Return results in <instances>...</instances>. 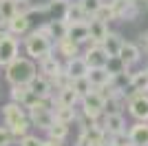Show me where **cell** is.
Segmentation results:
<instances>
[{
    "instance_id": "6da1fadb",
    "label": "cell",
    "mask_w": 148,
    "mask_h": 146,
    "mask_svg": "<svg viewBox=\"0 0 148 146\" xmlns=\"http://www.w3.org/2000/svg\"><path fill=\"white\" fill-rule=\"evenodd\" d=\"M38 73L36 60L29 58V55H18L13 62H9L5 67V80L9 84H29L33 75Z\"/></svg>"
},
{
    "instance_id": "7a4b0ae2",
    "label": "cell",
    "mask_w": 148,
    "mask_h": 146,
    "mask_svg": "<svg viewBox=\"0 0 148 146\" xmlns=\"http://www.w3.org/2000/svg\"><path fill=\"white\" fill-rule=\"evenodd\" d=\"M25 51L29 58H33V60H40V58H44L47 53H51L53 51V40H49V38H44L40 31H31L29 36L25 38Z\"/></svg>"
},
{
    "instance_id": "3957f363",
    "label": "cell",
    "mask_w": 148,
    "mask_h": 146,
    "mask_svg": "<svg viewBox=\"0 0 148 146\" xmlns=\"http://www.w3.org/2000/svg\"><path fill=\"white\" fill-rule=\"evenodd\" d=\"M80 106H82V115H88V117H102L104 115V109H106V97L97 91V89H93L88 95H84L80 100Z\"/></svg>"
},
{
    "instance_id": "277c9868",
    "label": "cell",
    "mask_w": 148,
    "mask_h": 146,
    "mask_svg": "<svg viewBox=\"0 0 148 146\" xmlns=\"http://www.w3.org/2000/svg\"><path fill=\"white\" fill-rule=\"evenodd\" d=\"M126 109L135 120L148 122V91H133L128 93Z\"/></svg>"
},
{
    "instance_id": "5b68a950",
    "label": "cell",
    "mask_w": 148,
    "mask_h": 146,
    "mask_svg": "<svg viewBox=\"0 0 148 146\" xmlns=\"http://www.w3.org/2000/svg\"><path fill=\"white\" fill-rule=\"evenodd\" d=\"M18 51H20L18 38L13 36L11 31L2 33L0 36V67H7L9 62H13L18 58Z\"/></svg>"
},
{
    "instance_id": "8992f818",
    "label": "cell",
    "mask_w": 148,
    "mask_h": 146,
    "mask_svg": "<svg viewBox=\"0 0 148 146\" xmlns=\"http://www.w3.org/2000/svg\"><path fill=\"white\" fill-rule=\"evenodd\" d=\"M84 58H86V62H88V67L91 69H97V67H108V62H111V55L106 53V49L102 47V44H97V42H88V44H84Z\"/></svg>"
},
{
    "instance_id": "52a82bcc",
    "label": "cell",
    "mask_w": 148,
    "mask_h": 146,
    "mask_svg": "<svg viewBox=\"0 0 148 146\" xmlns=\"http://www.w3.org/2000/svg\"><path fill=\"white\" fill-rule=\"evenodd\" d=\"M29 91L31 93H36L38 97H44V100H53V95H56V86H53V82H51L47 75H33V80L29 82Z\"/></svg>"
},
{
    "instance_id": "ba28073f",
    "label": "cell",
    "mask_w": 148,
    "mask_h": 146,
    "mask_svg": "<svg viewBox=\"0 0 148 146\" xmlns=\"http://www.w3.org/2000/svg\"><path fill=\"white\" fill-rule=\"evenodd\" d=\"M99 124L108 135H117L126 131V120H124L122 113H104L99 117Z\"/></svg>"
},
{
    "instance_id": "9c48e42d",
    "label": "cell",
    "mask_w": 148,
    "mask_h": 146,
    "mask_svg": "<svg viewBox=\"0 0 148 146\" xmlns=\"http://www.w3.org/2000/svg\"><path fill=\"white\" fill-rule=\"evenodd\" d=\"M38 67H40V73H42V75H47L49 80H53L58 73L64 71L62 62L58 60V55L53 53V51H51V53H47L44 58H40V60H38Z\"/></svg>"
},
{
    "instance_id": "30bf717a",
    "label": "cell",
    "mask_w": 148,
    "mask_h": 146,
    "mask_svg": "<svg viewBox=\"0 0 148 146\" xmlns=\"http://www.w3.org/2000/svg\"><path fill=\"white\" fill-rule=\"evenodd\" d=\"M53 51L58 55H62L64 60H71L75 55H82V44L71 40V38H62V40H56L53 42Z\"/></svg>"
},
{
    "instance_id": "8fae6325",
    "label": "cell",
    "mask_w": 148,
    "mask_h": 146,
    "mask_svg": "<svg viewBox=\"0 0 148 146\" xmlns=\"http://www.w3.org/2000/svg\"><path fill=\"white\" fill-rule=\"evenodd\" d=\"M64 71L71 75V80H80V78H86V75H88L91 67H88V62H86V58H84V55H75V58L66 60Z\"/></svg>"
},
{
    "instance_id": "7c38bea8",
    "label": "cell",
    "mask_w": 148,
    "mask_h": 146,
    "mask_svg": "<svg viewBox=\"0 0 148 146\" xmlns=\"http://www.w3.org/2000/svg\"><path fill=\"white\" fill-rule=\"evenodd\" d=\"M29 115V111H27L25 104H20V102H7L5 106H2V120H5L7 126H11V124H16L18 120H22V117Z\"/></svg>"
},
{
    "instance_id": "4fadbf2b",
    "label": "cell",
    "mask_w": 148,
    "mask_h": 146,
    "mask_svg": "<svg viewBox=\"0 0 148 146\" xmlns=\"http://www.w3.org/2000/svg\"><path fill=\"white\" fill-rule=\"evenodd\" d=\"M62 18L66 20V22H91L93 16L84 9V5H82L80 0H71Z\"/></svg>"
},
{
    "instance_id": "5bb4252c",
    "label": "cell",
    "mask_w": 148,
    "mask_h": 146,
    "mask_svg": "<svg viewBox=\"0 0 148 146\" xmlns=\"http://www.w3.org/2000/svg\"><path fill=\"white\" fill-rule=\"evenodd\" d=\"M66 38L80 42L82 47L91 42V24L88 22H69V33Z\"/></svg>"
},
{
    "instance_id": "9a60e30c",
    "label": "cell",
    "mask_w": 148,
    "mask_h": 146,
    "mask_svg": "<svg viewBox=\"0 0 148 146\" xmlns=\"http://www.w3.org/2000/svg\"><path fill=\"white\" fill-rule=\"evenodd\" d=\"M80 93L73 89V84L64 86V89H58V93L53 95V104H64V106H77L80 104Z\"/></svg>"
},
{
    "instance_id": "2e32d148",
    "label": "cell",
    "mask_w": 148,
    "mask_h": 146,
    "mask_svg": "<svg viewBox=\"0 0 148 146\" xmlns=\"http://www.w3.org/2000/svg\"><path fill=\"white\" fill-rule=\"evenodd\" d=\"M142 55H144V51H142V47H139V44H135V42H124V44H122L119 58H122L124 64L133 67V64H137V62L142 60Z\"/></svg>"
},
{
    "instance_id": "e0dca14e",
    "label": "cell",
    "mask_w": 148,
    "mask_h": 146,
    "mask_svg": "<svg viewBox=\"0 0 148 146\" xmlns=\"http://www.w3.org/2000/svg\"><path fill=\"white\" fill-rule=\"evenodd\" d=\"M128 137L135 146H148V122L137 120L135 124L128 128Z\"/></svg>"
},
{
    "instance_id": "ac0fdd59",
    "label": "cell",
    "mask_w": 148,
    "mask_h": 146,
    "mask_svg": "<svg viewBox=\"0 0 148 146\" xmlns=\"http://www.w3.org/2000/svg\"><path fill=\"white\" fill-rule=\"evenodd\" d=\"M88 80L95 89H102V86H108L113 82V73L108 71V67H97L88 71Z\"/></svg>"
},
{
    "instance_id": "d6986e66",
    "label": "cell",
    "mask_w": 148,
    "mask_h": 146,
    "mask_svg": "<svg viewBox=\"0 0 148 146\" xmlns=\"http://www.w3.org/2000/svg\"><path fill=\"white\" fill-rule=\"evenodd\" d=\"M29 27H31V20H29V13H25V11H18L9 20V31L13 36H25L29 31Z\"/></svg>"
},
{
    "instance_id": "ffe728a7",
    "label": "cell",
    "mask_w": 148,
    "mask_h": 146,
    "mask_svg": "<svg viewBox=\"0 0 148 146\" xmlns=\"http://www.w3.org/2000/svg\"><path fill=\"white\" fill-rule=\"evenodd\" d=\"M126 42L119 33H115V31H108V36L102 40V47L106 49V53L111 55V58H115V55H119V51H122V44Z\"/></svg>"
},
{
    "instance_id": "44dd1931",
    "label": "cell",
    "mask_w": 148,
    "mask_h": 146,
    "mask_svg": "<svg viewBox=\"0 0 148 146\" xmlns=\"http://www.w3.org/2000/svg\"><path fill=\"white\" fill-rule=\"evenodd\" d=\"M53 113H56L58 122H64V124H73V122H77V111H75V106L53 104Z\"/></svg>"
},
{
    "instance_id": "7402d4cb",
    "label": "cell",
    "mask_w": 148,
    "mask_h": 146,
    "mask_svg": "<svg viewBox=\"0 0 148 146\" xmlns=\"http://www.w3.org/2000/svg\"><path fill=\"white\" fill-rule=\"evenodd\" d=\"M91 40L93 42L102 44V40H104L106 36H108V22H104V20H97V18H91Z\"/></svg>"
},
{
    "instance_id": "603a6c76",
    "label": "cell",
    "mask_w": 148,
    "mask_h": 146,
    "mask_svg": "<svg viewBox=\"0 0 148 146\" xmlns=\"http://www.w3.org/2000/svg\"><path fill=\"white\" fill-rule=\"evenodd\" d=\"M130 89H133V91H148V69H142V71L133 73Z\"/></svg>"
},
{
    "instance_id": "cb8c5ba5",
    "label": "cell",
    "mask_w": 148,
    "mask_h": 146,
    "mask_svg": "<svg viewBox=\"0 0 148 146\" xmlns=\"http://www.w3.org/2000/svg\"><path fill=\"white\" fill-rule=\"evenodd\" d=\"M47 135H49L51 140H58V142H64L69 137V124H64V122H58L56 120V124L47 131Z\"/></svg>"
},
{
    "instance_id": "d4e9b609",
    "label": "cell",
    "mask_w": 148,
    "mask_h": 146,
    "mask_svg": "<svg viewBox=\"0 0 148 146\" xmlns=\"http://www.w3.org/2000/svg\"><path fill=\"white\" fill-rule=\"evenodd\" d=\"M51 31H53V42H56V40H62V38H66V33H69V22L58 16L56 20H51Z\"/></svg>"
},
{
    "instance_id": "484cf974",
    "label": "cell",
    "mask_w": 148,
    "mask_h": 146,
    "mask_svg": "<svg viewBox=\"0 0 148 146\" xmlns=\"http://www.w3.org/2000/svg\"><path fill=\"white\" fill-rule=\"evenodd\" d=\"M29 93H31L29 84H11V89H9V97H11L13 102H20V104H25Z\"/></svg>"
},
{
    "instance_id": "4316f807",
    "label": "cell",
    "mask_w": 148,
    "mask_h": 146,
    "mask_svg": "<svg viewBox=\"0 0 148 146\" xmlns=\"http://www.w3.org/2000/svg\"><path fill=\"white\" fill-rule=\"evenodd\" d=\"M33 126V124H31V120H29V115L27 117H22V120H18L16 122V124H11V133H13V137H16V140H20V137H25L27 133H29V128Z\"/></svg>"
},
{
    "instance_id": "83f0119b",
    "label": "cell",
    "mask_w": 148,
    "mask_h": 146,
    "mask_svg": "<svg viewBox=\"0 0 148 146\" xmlns=\"http://www.w3.org/2000/svg\"><path fill=\"white\" fill-rule=\"evenodd\" d=\"M18 13V2L16 0H0V18L11 20Z\"/></svg>"
},
{
    "instance_id": "f1b7e54d",
    "label": "cell",
    "mask_w": 148,
    "mask_h": 146,
    "mask_svg": "<svg viewBox=\"0 0 148 146\" xmlns=\"http://www.w3.org/2000/svg\"><path fill=\"white\" fill-rule=\"evenodd\" d=\"M93 18L104 20V22H111V20H117V16H115V9L111 7V2H102V5H99V9L95 11V16H93Z\"/></svg>"
},
{
    "instance_id": "f546056e",
    "label": "cell",
    "mask_w": 148,
    "mask_h": 146,
    "mask_svg": "<svg viewBox=\"0 0 148 146\" xmlns=\"http://www.w3.org/2000/svg\"><path fill=\"white\" fill-rule=\"evenodd\" d=\"M73 89L77 93H80V97H84V95H88V93L95 89V86L91 84V80H88V75L86 78H80V80H73Z\"/></svg>"
},
{
    "instance_id": "4dcf8cb0",
    "label": "cell",
    "mask_w": 148,
    "mask_h": 146,
    "mask_svg": "<svg viewBox=\"0 0 148 146\" xmlns=\"http://www.w3.org/2000/svg\"><path fill=\"white\" fill-rule=\"evenodd\" d=\"M71 0H47V5H49V13H56V16H64V11H66V7Z\"/></svg>"
},
{
    "instance_id": "1f68e13d",
    "label": "cell",
    "mask_w": 148,
    "mask_h": 146,
    "mask_svg": "<svg viewBox=\"0 0 148 146\" xmlns=\"http://www.w3.org/2000/svg\"><path fill=\"white\" fill-rule=\"evenodd\" d=\"M13 140H16V137H13L11 128L7 126V124H5V126L0 124V146H11Z\"/></svg>"
},
{
    "instance_id": "d6a6232c",
    "label": "cell",
    "mask_w": 148,
    "mask_h": 146,
    "mask_svg": "<svg viewBox=\"0 0 148 146\" xmlns=\"http://www.w3.org/2000/svg\"><path fill=\"white\" fill-rule=\"evenodd\" d=\"M42 142L44 140H40L38 135H31V133H27L25 137H20V146H42Z\"/></svg>"
},
{
    "instance_id": "836d02e7",
    "label": "cell",
    "mask_w": 148,
    "mask_h": 146,
    "mask_svg": "<svg viewBox=\"0 0 148 146\" xmlns=\"http://www.w3.org/2000/svg\"><path fill=\"white\" fill-rule=\"evenodd\" d=\"M38 31H40V33H42L44 38L53 40V31H51V22H44V24H40V27H38Z\"/></svg>"
},
{
    "instance_id": "e575fe53",
    "label": "cell",
    "mask_w": 148,
    "mask_h": 146,
    "mask_svg": "<svg viewBox=\"0 0 148 146\" xmlns=\"http://www.w3.org/2000/svg\"><path fill=\"white\" fill-rule=\"evenodd\" d=\"M139 47H142V51L148 55V31H142V33H139Z\"/></svg>"
},
{
    "instance_id": "d590c367",
    "label": "cell",
    "mask_w": 148,
    "mask_h": 146,
    "mask_svg": "<svg viewBox=\"0 0 148 146\" xmlns=\"http://www.w3.org/2000/svg\"><path fill=\"white\" fill-rule=\"evenodd\" d=\"M42 146H62V142H58V140H51V137H47V140L42 142Z\"/></svg>"
},
{
    "instance_id": "8d00e7d4",
    "label": "cell",
    "mask_w": 148,
    "mask_h": 146,
    "mask_svg": "<svg viewBox=\"0 0 148 146\" xmlns=\"http://www.w3.org/2000/svg\"><path fill=\"white\" fill-rule=\"evenodd\" d=\"M16 2H18V5H29L31 0H16Z\"/></svg>"
},
{
    "instance_id": "74e56055",
    "label": "cell",
    "mask_w": 148,
    "mask_h": 146,
    "mask_svg": "<svg viewBox=\"0 0 148 146\" xmlns=\"http://www.w3.org/2000/svg\"><path fill=\"white\" fill-rule=\"evenodd\" d=\"M144 5H146V9H148V0H146V2H144Z\"/></svg>"
},
{
    "instance_id": "f35d334b",
    "label": "cell",
    "mask_w": 148,
    "mask_h": 146,
    "mask_svg": "<svg viewBox=\"0 0 148 146\" xmlns=\"http://www.w3.org/2000/svg\"><path fill=\"white\" fill-rule=\"evenodd\" d=\"M139 2H146V0H139Z\"/></svg>"
},
{
    "instance_id": "ab89813d",
    "label": "cell",
    "mask_w": 148,
    "mask_h": 146,
    "mask_svg": "<svg viewBox=\"0 0 148 146\" xmlns=\"http://www.w3.org/2000/svg\"><path fill=\"white\" fill-rule=\"evenodd\" d=\"M146 69H148V67H146Z\"/></svg>"
}]
</instances>
